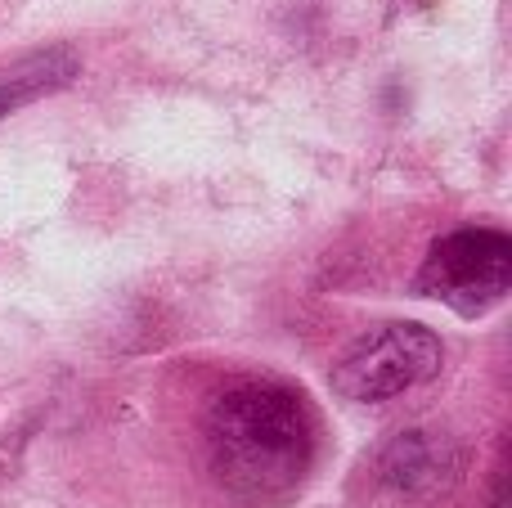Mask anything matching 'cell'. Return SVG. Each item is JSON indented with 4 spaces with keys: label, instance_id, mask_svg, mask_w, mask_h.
<instances>
[{
    "label": "cell",
    "instance_id": "cell-2",
    "mask_svg": "<svg viewBox=\"0 0 512 508\" xmlns=\"http://www.w3.org/2000/svg\"><path fill=\"white\" fill-rule=\"evenodd\" d=\"M445 347L427 324H378L333 365V387L346 401L378 405L441 374Z\"/></svg>",
    "mask_w": 512,
    "mask_h": 508
},
{
    "label": "cell",
    "instance_id": "cell-3",
    "mask_svg": "<svg viewBox=\"0 0 512 508\" xmlns=\"http://www.w3.org/2000/svg\"><path fill=\"white\" fill-rule=\"evenodd\" d=\"M512 288V239L504 230L486 225H463L432 243L423 270H418V293L445 302L459 315H481L495 302H504Z\"/></svg>",
    "mask_w": 512,
    "mask_h": 508
},
{
    "label": "cell",
    "instance_id": "cell-5",
    "mask_svg": "<svg viewBox=\"0 0 512 508\" xmlns=\"http://www.w3.org/2000/svg\"><path fill=\"white\" fill-rule=\"evenodd\" d=\"M77 72H81V63L72 50H41V54H32V59L5 68L0 72V117L32 104V99H41V95H50V90L68 86Z\"/></svg>",
    "mask_w": 512,
    "mask_h": 508
},
{
    "label": "cell",
    "instance_id": "cell-4",
    "mask_svg": "<svg viewBox=\"0 0 512 508\" xmlns=\"http://www.w3.org/2000/svg\"><path fill=\"white\" fill-rule=\"evenodd\" d=\"M463 473V446L445 428H409L378 450V482L400 500H436Z\"/></svg>",
    "mask_w": 512,
    "mask_h": 508
},
{
    "label": "cell",
    "instance_id": "cell-1",
    "mask_svg": "<svg viewBox=\"0 0 512 508\" xmlns=\"http://www.w3.org/2000/svg\"><path fill=\"white\" fill-rule=\"evenodd\" d=\"M207 468L239 504H283L315 459V414L288 383L252 378L225 387L203 423Z\"/></svg>",
    "mask_w": 512,
    "mask_h": 508
}]
</instances>
